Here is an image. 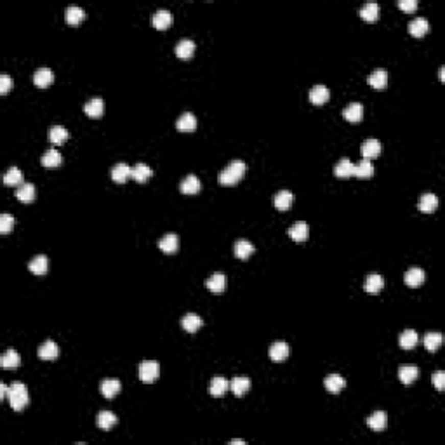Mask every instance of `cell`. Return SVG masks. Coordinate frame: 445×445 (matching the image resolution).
<instances>
[{"label":"cell","instance_id":"1","mask_svg":"<svg viewBox=\"0 0 445 445\" xmlns=\"http://www.w3.org/2000/svg\"><path fill=\"white\" fill-rule=\"evenodd\" d=\"M245 171H247L245 162H242V160L230 162L226 167H224V171L221 172V174H219V184H223V186H233V184H237L242 178H244Z\"/></svg>","mask_w":445,"mask_h":445},{"label":"cell","instance_id":"2","mask_svg":"<svg viewBox=\"0 0 445 445\" xmlns=\"http://www.w3.org/2000/svg\"><path fill=\"white\" fill-rule=\"evenodd\" d=\"M7 399H9V405L11 409L14 410H23L28 405L30 402V395L28 390L23 383L16 381L9 386V391H7Z\"/></svg>","mask_w":445,"mask_h":445},{"label":"cell","instance_id":"3","mask_svg":"<svg viewBox=\"0 0 445 445\" xmlns=\"http://www.w3.org/2000/svg\"><path fill=\"white\" fill-rule=\"evenodd\" d=\"M137 376L143 383H153L160 376V364L155 360H145L137 367Z\"/></svg>","mask_w":445,"mask_h":445},{"label":"cell","instance_id":"4","mask_svg":"<svg viewBox=\"0 0 445 445\" xmlns=\"http://www.w3.org/2000/svg\"><path fill=\"white\" fill-rule=\"evenodd\" d=\"M289 237H291L294 242H305V240H308V237H310V226H308V223L297 221L296 224H292V226L289 228Z\"/></svg>","mask_w":445,"mask_h":445},{"label":"cell","instance_id":"5","mask_svg":"<svg viewBox=\"0 0 445 445\" xmlns=\"http://www.w3.org/2000/svg\"><path fill=\"white\" fill-rule=\"evenodd\" d=\"M54 80V73L49 70V68H38V70L33 73V84L40 89H45L53 84Z\"/></svg>","mask_w":445,"mask_h":445},{"label":"cell","instance_id":"6","mask_svg":"<svg viewBox=\"0 0 445 445\" xmlns=\"http://www.w3.org/2000/svg\"><path fill=\"white\" fill-rule=\"evenodd\" d=\"M381 143L378 139H367L364 145H362V157L367 158V160H372V158H378L381 155Z\"/></svg>","mask_w":445,"mask_h":445},{"label":"cell","instance_id":"7","mask_svg":"<svg viewBox=\"0 0 445 445\" xmlns=\"http://www.w3.org/2000/svg\"><path fill=\"white\" fill-rule=\"evenodd\" d=\"M383 287H384V278L379 273H370L365 278L364 289H365L367 294H372V296H376V294L381 292Z\"/></svg>","mask_w":445,"mask_h":445},{"label":"cell","instance_id":"8","mask_svg":"<svg viewBox=\"0 0 445 445\" xmlns=\"http://www.w3.org/2000/svg\"><path fill=\"white\" fill-rule=\"evenodd\" d=\"M84 111L87 116H92V119H99L105 111V101L101 98H92L89 99L84 105Z\"/></svg>","mask_w":445,"mask_h":445},{"label":"cell","instance_id":"9","mask_svg":"<svg viewBox=\"0 0 445 445\" xmlns=\"http://www.w3.org/2000/svg\"><path fill=\"white\" fill-rule=\"evenodd\" d=\"M228 390H230V381L223 376H216L209 384V393L213 396H223Z\"/></svg>","mask_w":445,"mask_h":445},{"label":"cell","instance_id":"10","mask_svg":"<svg viewBox=\"0 0 445 445\" xmlns=\"http://www.w3.org/2000/svg\"><path fill=\"white\" fill-rule=\"evenodd\" d=\"M37 355L38 358H42V360H54V358H58L59 355V346L54 341H45L44 344L38 346Z\"/></svg>","mask_w":445,"mask_h":445},{"label":"cell","instance_id":"11","mask_svg":"<svg viewBox=\"0 0 445 445\" xmlns=\"http://www.w3.org/2000/svg\"><path fill=\"white\" fill-rule=\"evenodd\" d=\"M308 98H310V101H312L313 105H323V103L329 101L331 90L327 89L325 85H315V87H312V90H310Z\"/></svg>","mask_w":445,"mask_h":445},{"label":"cell","instance_id":"12","mask_svg":"<svg viewBox=\"0 0 445 445\" xmlns=\"http://www.w3.org/2000/svg\"><path fill=\"white\" fill-rule=\"evenodd\" d=\"M129 178H132V167L127 166V163H116L113 169H111V179H113L115 183L122 184Z\"/></svg>","mask_w":445,"mask_h":445},{"label":"cell","instance_id":"13","mask_svg":"<svg viewBox=\"0 0 445 445\" xmlns=\"http://www.w3.org/2000/svg\"><path fill=\"white\" fill-rule=\"evenodd\" d=\"M152 25L157 30H167L172 25V14L169 11L160 9L152 16Z\"/></svg>","mask_w":445,"mask_h":445},{"label":"cell","instance_id":"14","mask_svg":"<svg viewBox=\"0 0 445 445\" xmlns=\"http://www.w3.org/2000/svg\"><path fill=\"white\" fill-rule=\"evenodd\" d=\"M367 425H369V428H372L374 431L384 430V428L388 426L386 412H384V410H376V412H372L369 417H367Z\"/></svg>","mask_w":445,"mask_h":445},{"label":"cell","instance_id":"15","mask_svg":"<svg viewBox=\"0 0 445 445\" xmlns=\"http://www.w3.org/2000/svg\"><path fill=\"white\" fill-rule=\"evenodd\" d=\"M200 188H202V183L195 174H190L181 181V192H183L184 195H195V193L200 192Z\"/></svg>","mask_w":445,"mask_h":445},{"label":"cell","instance_id":"16","mask_svg":"<svg viewBox=\"0 0 445 445\" xmlns=\"http://www.w3.org/2000/svg\"><path fill=\"white\" fill-rule=\"evenodd\" d=\"M205 287L209 289L213 294H223L224 287H226V276L223 273H214L207 278L205 282Z\"/></svg>","mask_w":445,"mask_h":445},{"label":"cell","instance_id":"17","mask_svg":"<svg viewBox=\"0 0 445 445\" xmlns=\"http://www.w3.org/2000/svg\"><path fill=\"white\" fill-rule=\"evenodd\" d=\"M230 390L237 396H244L250 390V379L245 378V376H237V378H233L230 381Z\"/></svg>","mask_w":445,"mask_h":445},{"label":"cell","instance_id":"18","mask_svg":"<svg viewBox=\"0 0 445 445\" xmlns=\"http://www.w3.org/2000/svg\"><path fill=\"white\" fill-rule=\"evenodd\" d=\"M61 162H63V157L56 148L47 150V152L42 155V166H44L45 169H56V167L61 166Z\"/></svg>","mask_w":445,"mask_h":445},{"label":"cell","instance_id":"19","mask_svg":"<svg viewBox=\"0 0 445 445\" xmlns=\"http://www.w3.org/2000/svg\"><path fill=\"white\" fill-rule=\"evenodd\" d=\"M323 384H325L327 391L338 395V393L343 390L344 386H346V381H344V378H343V376H339V374H329L325 378V381H323Z\"/></svg>","mask_w":445,"mask_h":445},{"label":"cell","instance_id":"20","mask_svg":"<svg viewBox=\"0 0 445 445\" xmlns=\"http://www.w3.org/2000/svg\"><path fill=\"white\" fill-rule=\"evenodd\" d=\"M292 202H294V195L289 190H280L273 197V204L278 210H287L289 207L292 205Z\"/></svg>","mask_w":445,"mask_h":445},{"label":"cell","instance_id":"21","mask_svg":"<svg viewBox=\"0 0 445 445\" xmlns=\"http://www.w3.org/2000/svg\"><path fill=\"white\" fill-rule=\"evenodd\" d=\"M343 116L348 120V122H360L362 116H364V106L360 103H349V105L343 110Z\"/></svg>","mask_w":445,"mask_h":445},{"label":"cell","instance_id":"22","mask_svg":"<svg viewBox=\"0 0 445 445\" xmlns=\"http://www.w3.org/2000/svg\"><path fill=\"white\" fill-rule=\"evenodd\" d=\"M334 174L338 178H352V176H355V163L348 158H341L334 167Z\"/></svg>","mask_w":445,"mask_h":445},{"label":"cell","instance_id":"23","mask_svg":"<svg viewBox=\"0 0 445 445\" xmlns=\"http://www.w3.org/2000/svg\"><path fill=\"white\" fill-rule=\"evenodd\" d=\"M289 357V344L284 341H276L270 346V358L273 362H282Z\"/></svg>","mask_w":445,"mask_h":445},{"label":"cell","instance_id":"24","mask_svg":"<svg viewBox=\"0 0 445 445\" xmlns=\"http://www.w3.org/2000/svg\"><path fill=\"white\" fill-rule=\"evenodd\" d=\"M28 268L30 271L35 275H45L47 268H49V259H47V256H44V254H38V256H35L28 263Z\"/></svg>","mask_w":445,"mask_h":445},{"label":"cell","instance_id":"25","mask_svg":"<svg viewBox=\"0 0 445 445\" xmlns=\"http://www.w3.org/2000/svg\"><path fill=\"white\" fill-rule=\"evenodd\" d=\"M193 53H195V42L190 40V38H183L176 45V56L181 59H190Z\"/></svg>","mask_w":445,"mask_h":445},{"label":"cell","instance_id":"26","mask_svg":"<svg viewBox=\"0 0 445 445\" xmlns=\"http://www.w3.org/2000/svg\"><path fill=\"white\" fill-rule=\"evenodd\" d=\"M409 33L412 37H423V35H426L428 33V28H430V23H428V19H425V18H416V19H412L409 23Z\"/></svg>","mask_w":445,"mask_h":445},{"label":"cell","instance_id":"27","mask_svg":"<svg viewBox=\"0 0 445 445\" xmlns=\"http://www.w3.org/2000/svg\"><path fill=\"white\" fill-rule=\"evenodd\" d=\"M19 364H21L19 353L12 348L7 349V352L2 355V358H0V365H2L4 369H16V367H19Z\"/></svg>","mask_w":445,"mask_h":445},{"label":"cell","instance_id":"28","mask_svg":"<svg viewBox=\"0 0 445 445\" xmlns=\"http://www.w3.org/2000/svg\"><path fill=\"white\" fill-rule=\"evenodd\" d=\"M120 390H122V384H120L119 379H105L101 383V393L106 399H113V396L119 395Z\"/></svg>","mask_w":445,"mask_h":445},{"label":"cell","instance_id":"29","mask_svg":"<svg viewBox=\"0 0 445 445\" xmlns=\"http://www.w3.org/2000/svg\"><path fill=\"white\" fill-rule=\"evenodd\" d=\"M436 207H438V198H436V195H433V193H425V195L421 197V200H419V210L425 214L435 213Z\"/></svg>","mask_w":445,"mask_h":445},{"label":"cell","instance_id":"30","mask_svg":"<svg viewBox=\"0 0 445 445\" xmlns=\"http://www.w3.org/2000/svg\"><path fill=\"white\" fill-rule=\"evenodd\" d=\"M178 244H179L178 237H176L174 233H167V235H163L160 242H158V247L166 254H174L176 250H178Z\"/></svg>","mask_w":445,"mask_h":445},{"label":"cell","instance_id":"31","mask_svg":"<svg viewBox=\"0 0 445 445\" xmlns=\"http://www.w3.org/2000/svg\"><path fill=\"white\" fill-rule=\"evenodd\" d=\"M176 129H178V131H181V132H192V131H195V129H197V119H195V115H192V113L181 115L179 119H178V122H176Z\"/></svg>","mask_w":445,"mask_h":445},{"label":"cell","instance_id":"32","mask_svg":"<svg viewBox=\"0 0 445 445\" xmlns=\"http://www.w3.org/2000/svg\"><path fill=\"white\" fill-rule=\"evenodd\" d=\"M425 278L426 275L421 268H410L407 273H405V284H407L409 287H419V285H423V282H425Z\"/></svg>","mask_w":445,"mask_h":445},{"label":"cell","instance_id":"33","mask_svg":"<svg viewBox=\"0 0 445 445\" xmlns=\"http://www.w3.org/2000/svg\"><path fill=\"white\" fill-rule=\"evenodd\" d=\"M367 82H369L370 87L381 90V89L386 87V84H388V72L386 70H376L369 75Z\"/></svg>","mask_w":445,"mask_h":445},{"label":"cell","instance_id":"34","mask_svg":"<svg viewBox=\"0 0 445 445\" xmlns=\"http://www.w3.org/2000/svg\"><path fill=\"white\" fill-rule=\"evenodd\" d=\"M419 378V369L414 365H402L399 369V379L404 384L414 383Z\"/></svg>","mask_w":445,"mask_h":445},{"label":"cell","instance_id":"35","mask_svg":"<svg viewBox=\"0 0 445 445\" xmlns=\"http://www.w3.org/2000/svg\"><path fill=\"white\" fill-rule=\"evenodd\" d=\"M16 197H18V200L25 202V204L33 202V200H35V186H33L32 183L19 184L18 190H16Z\"/></svg>","mask_w":445,"mask_h":445},{"label":"cell","instance_id":"36","mask_svg":"<svg viewBox=\"0 0 445 445\" xmlns=\"http://www.w3.org/2000/svg\"><path fill=\"white\" fill-rule=\"evenodd\" d=\"M152 174H153V171L143 162L136 163V166L132 167V179L137 181V183H146V179L152 178Z\"/></svg>","mask_w":445,"mask_h":445},{"label":"cell","instance_id":"37","mask_svg":"<svg viewBox=\"0 0 445 445\" xmlns=\"http://www.w3.org/2000/svg\"><path fill=\"white\" fill-rule=\"evenodd\" d=\"M64 19H66L68 25H79L85 19V12H84V9H80V7L70 6L66 11H64Z\"/></svg>","mask_w":445,"mask_h":445},{"label":"cell","instance_id":"38","mask_svg":"<svg viewBox=\"0 0 445 445\" xmlns=\"http://www.w3.org/2000/svg\"><path fill=\"white\" fill-rule=\"evenodd\" d=\"M68 137H70V132H68L64 127H61V125H54V127L49 131V141L56 146L66 143Z\"/></svg>","mask_w":445,"mask_h":445},{"label":"cell","instance_id":"39","mask_svg":"<svg viewBox=\"0 0 445 445\" xmlns=\"http://www.w3.org/2000/svg\"><path fill=\"white\" fill-rule=\"evenodd\" d=\"M4 184L6 186H19V184H23V172L18 167H11L4 174Z\"/></svg>","mask_w":445,"mask_h":445},{"label":"cell","instance_id":"40","mask_svg":"<svg viewBox=\"0 0 445 445\" xmlns=\"http://www.w3.org/2000/svg\"><path fill=\"white\" fill-rule=\"evenodd\" d=\"M181 325H183V329L186 332H197L202 327V318L198 317V315H195V313H188V315H184V317H183Z\"/></svg>","mask_w":445,"mask_h":445},{"label":"cell","instance_id":"41","mask_svg":"<svg viewBox=\"0 0 445 445\" xmlns=\"http://www.w3.org/2000/svg\"><path fill=\"white\" fill-rule=\"evenodd\" d=\"M116 421H119V419H116L115 414L110 412V410H101V412L98 414V419H96L98 426L101 428V430H110L111 426L116 425Z\"/></svg>","mask_w":445,"mask_h":445},{"label":"cell","instance_id":"42","mask_svg":"<svg viewBox=\"0 0 445 445\" xmlns=\"http://www.w3.org/2000/svg\"><path fill=\"white\" fill-rule=\"evenodd\" d=\"M417 341H419L417 332H416V331H412V329H407V331H404V332H402V334H400L399 343H400V346L404 348V349H410V348L416 346Z\"/></svg>","mask_w":445,"mask_h":445},{"label":"cell","instance_id":"43","mask_svg":"<svg viewBox=\"0 0 445 445\" xmlns=\"http://www.w3.org/2000/svg\"><path fill=\"white\" fill-rule=\"evenodd\" d=\"M360 18L365 19L367 23H372V21H376L379 18V6L376 2L365 4V6L360 9Z\"/></svg>","mask_w":445,"mask_h":445},{"label":"cell","instance_id":"44","mask_svg":"<svg viewBox=\"0 0 445 445\" xmlns=\"http://www.w3.org/2000/svg\"><path fill=\"white\" fill-rule=\"evenodd\" d=\"M254 254V245L249 240H239L235 244V256L239 259H247Z\"/></svg>","mask_w":445,"mask_h":445},{"label":"cell","instance_id":"45","mask_svg":"<svg viewBox=\"0 0 445 445\" xmlns=\"http://www.w3.org/2000/svg\"><path fill=\"white\" fill-rule=\"evenodd\" d=\"M374 174V167L372 162L367 160V158H362L360 162L355 163V176L357 178H370Z\"/></svg>","mask_w":445,"mask_h":445},{"label":"cell","instance_id":"46","mask_svg":"<svg viewBox=\"0 0 445 445\" xmlns=\"http://www.w3.org/2000/svg\"><path fill=\"white\" fill-rule=\"evenodd\" d=\"M423 341H425V348L428 352H436L440 348V344H442L443 338L440 332H428Z\"/></svg>","mask_w":445,"mask_h":445},{"label":"cell","instance_id":"47","mask_svg":"<svg viewBox=\"0 0 445 445\" xmlns=\"http://www.w3.org/2000/svg\"><path fill=\"white\" fill-rule=\"evenodd\" d=\"M14 218H12L11 214H2L0 216V233H4V235H7L12 226H14Z\"/></svg>","mask_w":445,"mask_h":445},{"label":"cell","instance_id":"48","mask_svg":"<svg viewBox=\"0 0 445 445\" xmlns=\"http://www.w3.org/2000/svg\"><path fill=\"white\" fill-rule=\"evenodd\" d=\"M433 384L438 391L445 390V372L443 370H436V372L433 374Z\"/></svg>","mask_w":445,"mask_h":445},{"label":"cell","instance_id":"49","mask_svg":"<svg viewBox=\"0 0 445 445\" xmlns=\"http://www.w3.org/2000/svg\"><path fill=\"white\" fill-rule=\"evenodd\" d=\"M12 87V80L9 75H0V94H7Z\"/></svg>","mask_w":445,"mask_h":445},{"label":"cell","instance_id":"50","mask_svg":"<svg viewBox=\"0 0 445 445\" xmlns=\"http://www.w3.org/2000/svg\"><path fill=\"white\" fill-rule=\"evenodd\" d=\"M399 7L402 11L412 12V11L417 9V2L416 0H399Z\"/></svg>","mask_w":445,"mask_h":445},{"label":"cell","instance_id":"51","mask_svg":"<svg viewBox=\"0 0 445 445\" xmlns=\"http://www.w3.org/2000/svg\"><path fill=\"white\" fill-rule=\"evenodd\" d=\"M7 391H9V386L6 383H0V399H6Z\"/></svg>","mask_w":445,"mask_h":445},{"label":"cell","instance_id":"52","mask_svg":"<svg viewBox=\"0 0 445 445\" xmlns=\"http://www.w3.org/2000/svg\"><path fill=\"white\" fill-rule=\"evenodd\" d=\"M230 443H231V445H245L244 440H237V438H235V440H231Z\"/></svg>","mask_w":445,"mask_h":445}]
</instances>
